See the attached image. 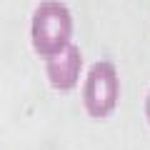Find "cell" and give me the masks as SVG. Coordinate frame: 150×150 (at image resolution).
I'll return each mask as SVG.
<instances>
[{"instance_id":"1","label":"cell","mask_w":150,"mask_h":150,"mask_svg":"<svg viewBox=\"0 0 150 150\" xmlns=\"http://www.w3.org/2000/svg\"><path fill=\"white\" fill-rule=\"evenodd\" d=\"M75 35V18L60 0H40L30 15V45L40 60L65 50Z\"/></svg>"},{"instance_id":"4","label":"cell","mask_w":150,"mask_h":150,"mask_svg":"<svg viewBox=\"0 0 150 150\" xmlns=\"http://www.w3.org/2000/svg\"><path fill=\"white\" fill-rule=\"evenodd\" d=\"M145 120L150 125V88H148V95H145Z\"/></svg>"},{"instance_id":"3","label":"cell","mask_w":150,"mask_h":150,"mask_svg":"<svg viewBox=\"0 0 150 150\" xmlns=\"http://www.w3.org/2000/svg\"><path fill=\"white\" fill-rule=\"evenodd\" d=\"M45 63V78H48V85L55 93H73L75 88L80 85L83 68H85V60H83V50L75 43H70L65 50H60L58 55L43 60Z\"/></svg>"},{"instance_id":"2","label":"cell","mask_w":150,"mask_h":150,"mask_svg":"<svg viewBox=\"0 0 150 150\" xmlns=\"http://www.w3.org/2000/svg\"><path fill=\"white\" fill-rule=\"evenodd\" d=\"M120 73L112 60H95L83 75V88H80V100L83 110L93 120H105L110 118L120 103Z\"/></svg>"}]
</instances>
